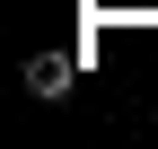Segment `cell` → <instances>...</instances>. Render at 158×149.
I'll list each match as a JSON object with an SVG mask.
<instances>
[{
  "label": "cell",
  "instance_id": "1",
  "mask_svg": "<svg viewBox=\"0 0 158 149\" xmlns=\"http://www.w3.org/2000/svg\"><path fill=\"white\" fill-rule=\"evenodd\" d=\"M70 79H79L70 53H35V62H27V97H44V105H62V97H70Z\"/></svg>",
  "mask_w": 158,
  "mask_h": 149
}]
</instances>
